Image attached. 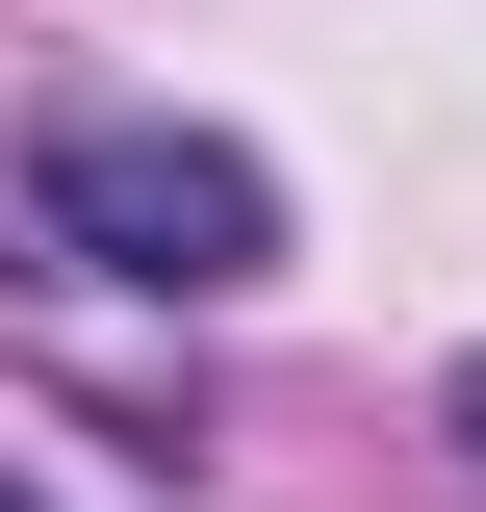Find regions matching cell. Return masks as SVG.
Wrapping results in <instances>:
<instances>
[{"mask_svg": "<svg viewBox=\"0 0 486 512\" xmlns=\"http://www.w3.org/2000/svg\"><path fill=\"white\" fill-rule=\"evenodd\" d=\"M26 205H52V256H103V282H154V308L282 282V180H256L231 128H180V103H52L26 128Z\"/></svg>", "mask_w": 486, "mask_h": 512, "instance_id": "obj_1", "label": "cell"}, {"mask_svg": "<svg viewBox=\"0 0 486 512\" xmlns=\"http://www.w3.org/2000/svg\"><path fill=\"white\" fill-rule=\"evenodd\" d=\"M461 461H486V359H461Z\"/></svg>", "mask_w": 486, "mask_h": 512, "instance_id": "obj_2", "label": "cell"}, {"mask_svg": "<svg viewBox=\"0 0 486 512\" xmlns=\"http://www.w3.org/2000/svg\"><path fill=\"white\" fill-rule=\"evenodd\" d=\"M0 512H52V487H26V461H0Z\"/></svg>", "mask_w": 486, "mask_h": 512, "instance_id": "obj_3", "label": "cell"}]
</instances>
